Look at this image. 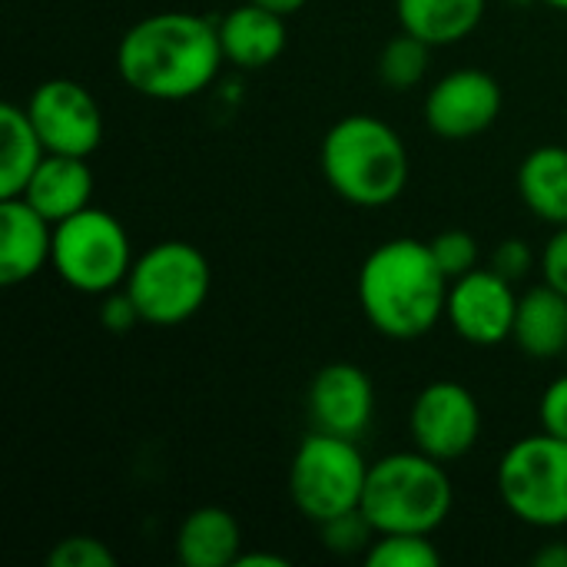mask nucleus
Wrapping results in <instances>:
<instances>
[{
  "label": "nucleus",
  "instance_id": "nucleus-17",
  "mask_svg": "<svg viewBox=\"0 0 567 567\" xmlns=\"http://www.w3.org/2000/svg\"><path fill=\"white\" fill-rule=\"evenodd\" d=\"M243 555V528L233 512L203 505L176 528V561L186 567H233Z\"/></svg>",
  "mask_w": 567,
  "mask_h": 567
},
{
  "label": "nucleus",
  "instance_id": "nucleus-5",
  "mask_svg": "<svg viewBox=\"0 0 567 567\" xmlns=\"http://www.w3.org/2000/svg\"><path fill=\"white\" fill-rule=\"evenodd\" d=\"M123 289L133 296L146 326L166 329L193 319L203 309L213 289V269L203 249L193 243L166 239L133 259Z\"/></svg>",
  "mask_w": 567,
  "mask_h": 567
},
{
  "label": "nucleus",
  "instance_id": "nucleus-9",
  "mask_svg": "<svg viewBox=\"0 0 567 567\" xmlns=\"http://www.w3.org/2000/svg\"><path fill=\"white\" fill-rule=\"evenodd\" d=\"M27 116L47 153L90 156L103 143V110L96 96L76 80H43L27 100Z\"/></svg>",
  "mask_w": 567,
  "mask_h": 567
},
{
  "label": "nucleus",
  "instance_id": "nucleus-22",
  "mask_svg": "<svg viewBox=\"0 0 567 567\" xmlns=\"http://www.w3.org/2000/svg\"><path fill=\"white\" fill-rule=\"evenodd\" d=\"M429 56H432V47L419 37H412L409 30H402L399 37H392L385 47H382V56H379V76L385 86L392 90H412L425 80L429 73Z\"/></svg>",
  "mask_w": 567,
  "mask_h": 567
},
{
  "label": "nucleus",
  "instance_id": "nucleus-34",
  "mask_svg": "<svg viewBox=\"0 0 567 567\" xmlns=\"http://www.w3.org/2000/svg\"><path fill=\"white\" fill-rule=\"evenodd\" d=\"M545 3H551V7H558V10H567V0H545Z\"/></svg>",
  "mask_w": 567,
  "mask_h": 567
},
{
  "label": "nucleus",
  "instance_id": "nucleus-18",
  "mask_svg": "<svg viewBox=\"0 0 567 567\" xmlns=\"http://www.w3.org/2000/svg\"><path fill=\"white\" fill-rule=\"evenodd\" d=\"M515 346L538 362H551L558 355H567V296L555 286L542 282L518 296V312H515V329H512Z\"/></svg>",
  "mask_w": 567,
  "mask_h": 567
},
{
  "label": "nucleus",
  "instance_id": "nucleus-11",
  "mask_svg": "<svg viewBox=\"0 0 567 567\" xmlns=\"http://www.w3.org/2000/svg\"><path fill=\"white\" fill-rule=\"evenodd\" d=\"M518 312V296L512 282L488 269H472L449 286L445 316L452 329L472 346H498L512 339Z\"/></svg>",
  "mask_w": 567,
  "mask_h": 567
},
{
  "label": "nucleus",
  "instance_id": "nucleus-15",
  "mask_svg": "<svg viewBox=\"0 0 567 567\" xmlns=\"http://www.w3.org/2000/svg\"><path fill=\"white\" fill-rule=\"evenodd\" d=\"M219 43L226 63L239 70H262L286 50V17L246 0L219 20Z\"/></svg>",
  "mask_w": 567,
  "mask_h": 567
},
{
  "label": "nucleus",
  "instance_id": "nucleus-2",
  "mask_svg": "<svg viewBox=\"0 0 567 567\" xmlns=\"http://www.w3.org/2000/svg\"><path fill=\"white\" fill-rule=\"evenodd\" d=\"M449 276L422 239H389L359 269V306L369 326L395 342L429 336L449 306Z\"/></svg>",
  "mask_w": 567,
  "mask_h": 567
},
{
  "label": "nucleus",
  "instance_id": "nucleus-30",
  "mask_svg": "<svg viewBox=\"0 0 567 567\" xmlns=\"http://www.w3.org/2000/svg\"><path fill=\"white\" fill-rule=\"evenodd\" d=\"M532 262H535V256H532V246H528L525 239H505V243L492 252V269L502 272L508 282L528 276Z\"/></svg>",
  "mask_w": 567,
  "mask_h": 567
},
{
  "label": "nucleus",
  "instance_id": "nucleus-32",
  "mask_svg": "<svg viewBox=\"0 0 567 567\" xmlns=\"http://www.w3.org/2000/svg\"><path fill=\"white\" fill-rule=\"evenodd\" d=\"M538 567H567V542H551L535 555Z\"/></svg>",
  "mask_w": 567,
  "mask_h": 567
},
{
  "label": "nucleus",
  "instance_id": "nucleus-8",
  "mask_svg": "<svg viewBox=\"0 0 567 567\" xmlns=\"http://www.w3.org/2000/svg\"><path fill=\"white\" fill-rule=\"evenodd\" d=\"M498 495L505 508L532 528L567 525V442L558 435H528L498 462Z\"/></svg>",
  "mask_w": 567,
  "mask_h": 567
},
{
  "label": "nucleus",
  "instance_id": "nucleus-24",
  "mask_svg": "<svg viewBox=\"0 0 567 567\" xmlns=\"http://www.w3.org/2000/svg\"><path fill=\"white\" fill-rule=\"evenodd\" d=\"M319 535H322V545H326L332 555H359V551H369L372 542H375V528H372V522L362 515V508L322 522V525H319Z\"/></svg>",
  "mask_w": 567,
  "mask_h": 567
},
{
  "label": "nucleus",
  "instance_id": "nucleus-14",
  "mask_svg": "<svg viewBox=\"0 0 567 567\" xmlns=\"http://www.w3.org/2000/svg\"><path fill=\"white\" fill-rule=\"evenodd\" d=\"M53 256V223L23 196L0 199V286L33 279Z\"/></svg>",
  "mask_w": 567,
  "mask_h": 567
},
{
  "label": "nucleus",
  "instance_id": "nucleus-6",
  "mask_svg": "<svg viewBox=\"0 0 567 567\" xmlns=\"http://www.w3.org/2000/svg\"><path fill=\"white\" fill-rule=\"evenodd\" d=\"M369 478V462L362 458L355 439L312 432L299 442L289 465V498L302 518L322 525L346 512L362 508V492Z\"/></svg>",
  "mask_w": 567,
  "mask_h": 567
},
{
  "label": "nucleus",
  "instance_id": "nucleus-12",
  "mask_svg": "<svg viewBox=\"0 0 567 567\" xmlns=\"http://www.w3.org/2000/svg\"><path fill=\"white\" fill-rule=\"evenodd\" d=\"M502 86L485 70H455L425 96V123L442 140H472L502 116Z\"/></svg>",
  "mask_w": 567,
  "mask_h": 567
},
{
  "label": "nucleus",
  "instance_id": "nucleus-21",
  "mask_svg": "<svg viewBox=\"0 0 567 567\" xmlns=\"http://www.w3.org/2000/svg\"><path fill=\"white\" fill-rule=\"evenodd\" d=\"M43 156L47 146L33 130L27 106L3 103L0 106V199L20 196Z\"/></svg>",
  "mask_w": 567,
  "mask_h": 567
},
{
  "label": "nucleus",
  "instance_id": "nucleus-23",
  "mask_svg": "<svg viewBox=\"0 0 567 567\" xmlns=\"http://www.w3.org/2000/svg\"><path fill=\"white\" fill-rule=\"evenodd\" d=\"M369 567H439L442 555L432 545V535H375L365 551Z\"/></svg>",
  "mask_w": 567,
  "mask_h": 567
},
{
  "label": "nucleus",
  "instance_id": "nucleus-29",
  "mask_svg": "<svg viewBox=\"0 0 567 567\" xmlns=\"http://www.w3.org/2000/svg\"><path fill=\"white\" fill-rule=\"evenodd\" d=\"M542 276L548 286L567 296V223L555 226V236L542 249Z\"/></svg>",
  "mask_w": 567,
  "mask_h": 567
},
{
  "label": "nucleus",
  "instance_id": "nucleus-7",
  "mask_svg": "<svg viewBox=\"0 0 567 567\" xmlns=\"http://www.w3.org/2000/svg\"><path fill=\"white\" fill-rule=\"evenodd\" d=\"M56 276L86 296H106L120 289L133 269V249L123 223L106 209H80L53 226Z\"/></svg>",
  "mask_w": 567,
  "mask_h": 567
},
{
  "label": "nucleus",
  "instance_id": "nucleus-16",
  "mask_svg": "<svg viewBox=\"0 0 567 567\" xmlns=\"http://www.w3.org/2000/svg\"><path fill=\"white\" fill-rule=\"evenodd\" d=\"M20 196L37 213H43L53 226L63 223L66 216L86 209L93 199V173L86 166V156L47 153Z\"/></svg>",
  "mask_w": 567,
  "mask_h": 567
},
{
  "label": "nucleus",
  "instance_id": "nucleus-31",
  "mask_svg": "<svg viewBox=\"0 0 567 567\" xmlns=\"http://www.w3.org/2000/svg\"><path fill=\"white\" fill-rule=\"evenodd\" d=\"M233 567H289V558L269 555V551H243Z\"/></svg>",
  "mask_w": 567,
  "mask_h": 567
},
{
  "label": "nucleus",
  "instance_id": "nucleus-27",
  "mask_svg": "<svg viewBox=\"0 0 567 567\" xmlns=\"http://www.w3.org/2000/svg\"><path fill=\"white\" fill-rule=\"evenodd\" d=\"M538 419H542V432L558 435V439H565L567 442V375L555 379V382L545 389Z\"/></svg>",
  "mask_w": 567,
  "mask_h": 567
},
{
  "label": "nucleus",
  "instance_id": "nucleus-13",
  "mask_svg": "<svg viewBox=\"0 0 567 567\" xmlns=\"http://www.w3.org/2000/svg\"><path fill=\"white\" fill-rule=\"evenodd\" d=\"M309 419L312 429L355 439L369 429L375 412L372 379L352 362H329L309 382Z\"/></svg>",
  "mask_w": 567,
  "mask_h": 567
},
{
  "label": "nucleus",
  "instance_id": "nucleus-1",
  "mask_svg": "<svg viewBox=\"0 0 567 567\" xmlns=\"http://www.w3.org/2000/svg\"><path fill=\"white\" fill-rule=\"evenodd\" d=\"M226 63L219 23L189 10H159L136 20L120 47V80L146 100H189L203 93Z\"/></svg>",
  "mask_w": 567,
  "mask_h": 567
},
{
  "label": "nucleus",
  "instance_id": "nucleus-3",
  "mask_svg": "<svg viewBox=\"0 0 567 567\" xmlns=\"http://www.w3.org/2000/svg\"><path fill=\"white\" fill-rule=\"evenodd\" d=\"M319 166L332 193L362 209L392 206L409 186V150L379 116L352 113L329 126Z\"/></svg>",
  "mask_w": 567,
  "mask_h": 567
},
{
  "label": "nucleus",
  "instance_id": "nucleus-25",
  "mask_svg": "<svg viewBox=\"0 0 567 567\" xmlns=\"http://www.w3.org/2000/svg\"><path fill=\"white\" fill-rule=\"evenodd\" d=\"M429 246H432V256H435L439 269L449 276V282H455L465 272L478 269V239L472 233H465V229H445Z\"/></svg>",
  "mask_w": 567,
  "mask_h": 567
},
{
  "label": "nucleus",
  "instance_id": "nucleus-4",
  "mask_svg": "<svg viewBox=\"0 0 567 567\" xmlns=\"http://www.w3.org/2000/svg\"><path fill=\"white\" fill-rule=\"evenodd\" d=\"M455 488L445 462L425 452H395L369 465L362 515L375 535H432L445 525Z\"/></svg>",
  "mask_w": 567,
  "mask_h": 567
},
{
  "label": "nucleus",
  "instance_id": "nucleus-33",
  "mask_svg": "<svg viewBox=\"0 0 567 567\" xmlns=\"http://www.w3.org/2000/svg\"><path fill=\"white\" fill-rule=\"evenodd\" d=\"M252 3H259V7H266V10H276V13H282V17H292V13H299L309 0H252Z\"/></svg>",
  "mask_w": 567,
  "mask_h": 567
},
{
  "label": "nucleus",
  "instance_id": "nucleus-20",
  "mask_svg": "<svg viewBox=\"0 0 567 567\" xmlns=\"http://www.w3.org/2000/svg\"><path fill=\"white\" fill-rule=\"evenodd\" d=\"M522 203L551 226L567 223V146H538L518 166Z\"/></svg>",
  "mask_w": 567,
  "mask_h": 567
},
{
  "label": "nucleus",
  "instance_id": "nucleus-19",
  "mask_svg": "<svg viewBox=\"0 0 567 567\" xmlns=\"http://www.w3.org/2000/svg\"><path fill=\"white\" fill-rule=\"evenodd\" d=\"M488 0H395L402 30L429 47H449L472 37L485 17Z\"/></svg>",
  "mask_w": 567,
  "mask_h": 567
},
{
  "label": "nucleus",
  "instance_id": "nucleus-10",
  "mask_svg": "<svg viewBox=\"0 0 567 567\" xmlns=\"http://www.w3.org/2000/svg\"><path fill=\"white\" fill-rule=\"evenodd\" d=\"M409 432L419 452L449 465L468 455L482 435L478 399L462 382H432L412 402Z\"/></svg>",
  "mask_w": 567,
  "mask_h": 567
},
{
  "label": "nucleus",
  "instance_id": "nucleus-26",
  "mask_svg": "<svg viewBox=\"0 0 567 567\" xmlns=\"http://www.w3.org/2000/svg\"><path fill=\"white\" fill-rule=\"evenodd\" d=\"M50 567H113L116 555L93 535H70L47 555Z\"/></svg>",
  "mask_w": 567,
  "mask_h": 567
},
{
  "label": "nucleus",
  "instance_id": "nucleus-28",
  "mask_svg": "<svg viewBox=\"0 0 567 567\" xmlns=\"http://www.w3.org/2000/svg\"><path fill=\"white\" fill-rule=\"evenodd\" d=\"M100 322H103V329L123 336V332H130L143 319H140V309H136L133 296L123 289V292H106L103 296V302H100Z\"/></svg>",
  "mask_w": 567,
  "mask_h": 567
}]
</instances>
